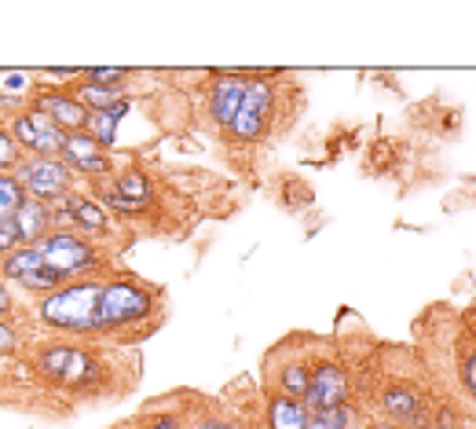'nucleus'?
Here are the masks:
<instances>
[{"instance_id": "6e6552de", "label": "nucleus", "mask_w": 476, "mask_h": 429, "mask_svg": "<svg viewBox=\"0 0 476 429\" xmlns=\"http://www.w3.org/2000/svg\"><path fill=\"white\" fill-rule=\"evenodd\" d=\"M246 100V77L242 73H217L213 81V96H209V114L217 125L231 129L238 118V107Z\"/></svg>"}, {"instance_id": "6ab92c4d", "label": "nucleus", "mask_w": 476, "mask_h": 429, "mask_svg": "<svg viewBox=\"0 0 476 429\" xmlns=\"http://www.w3.org/2000/svg\"><path fill=\"white\" fill-rule=\"evenodd\" d=\"M348 425H352V407H348V404H337V407H330V411L312 414L305 429H348Z\"/></svg>"}, {"instance_id": "f8f14e48", "label": "nucleus", "mask_w": 476, "mask_h": 429, "mask_svg": "<svg viewBox=\"0 0 476 429\" xmlns=\"http://www.w3.org/2000/svg\"><path fill=\"white\" fill-rule=\"evenodd\" d=\"M12 220H15V228H19V242H26V246L44 242L48 231H52V210H48L44 202H37V199H26V202L15 210Z\"/></svg>"}, {"instance_id": "2eb2a0df", "label": "nucleus", "mask_w": 476, "mask_h": 429, "mask_svg": "<svg viewBox=\"0 0 476 429\" xmlns=\"http://www.w3.org/2000/svg\"><path fill=\"white\" fill-rule=\"evenodd\" d=\"M129 114V103L121 100L118 107H111V111H95V114H88V136L95 140V143H100L103 151L107 147H114V136H118V122Z\"/></svg>"}, {"instance_id": "20e7f679", "label": "nucleus", "mask_w": 476, "mask_h": 429, "mask_svg": "<svg viewBox=\"0 0 476 429\" xmlns=\"http://www.w3.org/2000/svg\"><path fill=\"white\" fill-rule=\"evenodd\" d=\"M15 180L34 199H66V191H70V165L59 161V158H30L26 165H19Z\"/></svg>"}, {"instance_id": "a878e982", "label": "nucleus", "mask_w": 476, "mask_h": 429, "mask_svg": "<svg viewBox=\"0 0 476 429\" xmlns=\"http://www.w3.org/2000/svg\"><path fill=\"white\" fill-rule=\"evenodd\" d=\"M199 429H235V425H228V422H202Z\"/></svg>"}, {"instance_id": "9b49d317", "label": "nucleus", "mask_w": 476, "mask_h": 429, "mask_svg": "<svg viewBox=\"0 0 476 429\" xmlns=\"http://www.w3.org/2000/svg\"><path fill=\"white\" fill-rule=\"evenodd\" d=\"M147 195H151V188H147V173H140V169H129V173L118 177L114 188L103 191L107 206L118 210V213H129V217L147 210Z\"/></svg>"}, {"instance_id": "ddd939ff", "label": "nucleus", "mask_w": 476, "mask_h": 429, "mask_svg": "<svg viewBox=\"0 0 476 429\" xmlns=\"http://www.w3.org/2000/svg\"><path fill=\"white\" fill-rule=\"evenodd\" d=\"M267 422H271V429H305L308 425V407L294 396L275 393L267 400Z\"/></svg>"}, {"instance_id": "4be33fe9", "label": "nucleus", "mask_w": 476, "mask_h": 429, "mask_svg": "<svg viewBox=\"0 0 476 429\" xmlns=\"http://www.w3.org/2000/svg\"><path fill=\"white\" fill-rule=\"evenodd\" d=\"M15 242H19V228H15L12 217H5L0 220V249H12Z\"/></svg>"}, {"instance_id": "aec40b11", "label": "nucleus", "mask_w": 476, "mask_h": 429, "mask_svg": "<svg viewBox=\"0 0 476 429\" xmlns=\"http://www.w3.org/2000/svg\"><path fill=\"white\" fill-rule=\"evenodd\" d=\"M26 202V191L15 177H0V220L5 217H15V210Z\"/></svg>"}, {"instance_id": "bb28decb", "label": "nucleus", "mask_w": 476, "mask_h": 429, "mask_svg": "<svg viewBox=\"0 0 476 429\" xmlns=\"http://www.w3.org/2000/svg\"><path fill=\"white\" fill-rule=\"evenodd\" d=\"M5 308H8V294H5V290H0V312H5Z\"/></svg>"}, {"instance_id": "1a4fd4ad", "label": "nucleus", "mask_w": 476, "mask_h": 429, "mask_svg": "<svg viewBox=\"0 0 476 429\" xmlns=\"http://www.w3.org/2000/svg\"><path fill=\"white\" fill-rule=\"evenodd\" d=\"M63 158H66V165L81 169V173H95V177L111 173V158L88 132H66L63 136Z\"/></svg>"}, {"instance_id": "a211bd4d", "label": "nucleus", "mask_w": 476, "mask_h": 429, "mask_svg": "<svg viewBox=\"0 0 476 429\" xmlns=\"http://www.w3.org/2000/svg\"><path fill=\"white\" fill-rule=\"evenodd\" d=\"M81 100L92 107L88 114H95V111H111V107H118L121 103V96H118V89H100V84H81Z\"/></svg>"}, {"instance_id": "dca6fc26", "label": "nucleus", "mask_w": 476, "mask_h": 429, "mask_svg": "<svg viewBox=\"0 0 476 429\" xmlns=\"http://www.w3.org/2000/svg\"><path fill=\"white\" fill-rule=\"evenodd\" d=\"M41 268H44V261H41V249L37 246H23V249L8 253V261H5V276L15 279V283H26Z\"/></svg>"}, {"instance_id": "b1692460", "label": "nucleus", "mask_w": 476, "mask_h": 429, "mask_svg": "<svg viewBox=\"0 0 476 429\" xmlns=\"http://www.w3.org/2000/svg\"><path fill=\"white\" fill-rule=\"evenodd\" d=\"M8 349H15V334H12V327L0 323V353H8Z\"/></svg>"}, {"instance_id": "c85d7f7f", "label": "nucleus", "mask_w": 476, "mask_h": 429, "mask_svg": "<svg viewBox=\"0 0 476 429\" xmlns=\"http://www.w3.org/2000/svg\"><path fill=\"white\" fill-rule=\"evenodd\" d=\"M469 334H472V337H476V327H472V330H469Z\"/></svg>"}, {"instance_id": "5701e85b", "label": "nucleus", "mask_w": 476, "mask_h": 429, "mask_svg": "<svg viewBox=\"0 0 476 429\" xmlns=\"http://www.w3.org/2000/svg\"><path fill=\"white\" fill-rule=\"evenodd\" d=\"M125 70H88V84H103V81H121Z\"/></svg>"}, {"instance_id": "7ed1b4c3", "label": "nucleus", "mask_w": 476, "mask_h": 429, "mask_svg": "<svg viewBox=\"0 0 476 429\" xmlns=\"http://www.w3.org/2000/svg\"><path fill=\"white\" fill-rule=\"evenodd\" d=\"M37 249H41V261L52 272H59L63 279H73V276H81L95 265V249L77 235H59L55 231L44 242H37Z\"/></svg>"}, {"instance_id": "cd10ccee", "label": "nucleus", "mask_w": 476, "mask_h": 429, "mask_svg": "<svg viewBox=\"0 0 476 429\" xmlns=\"http://www.w3.org/2000/svg\"><path fill=\"white\" fill-rule=\"evenodd\" d=\"M370 429H396V425H370Z\"/></svg>"}, {"instance_id": "393cba45", "label": "nucleus", "mask_w": 476, "mask_h": 429, "mask_svg": "<svg viewBox=\"0 0 476 429\" xmlns=\"http://www.w3.org/2000/svg\"><path fill=\"white\" fill-rule=\"evenodd\" d=\"M147 429H180V422L176 418H154Z\"/></svg>"}, {"instance_id": "423d86ee", "label": "nucleus", "mask_w": 476, "mask_h": 429, "mask_svg": "<svg viewBox=\"0 0 476 429\" xmlns=\"http://www.w3.org/2000/svg\"><path fill=\"white\" fill-rule=\"evenodd\" d=\"M15 143L26 147L34 158H55L63 151V132L41 111H26L15 122Z\"/></svg>"}, {"instance_id": "f257e3e1", "label": "nucleus", "mask_w": 476, "mask_h": 429, "mask_svg": "<svg viewBox=\"0 0 476 429\" xmlns=\"http://www.w3.org/2000/svg\"><path fill=\"white\" fill-rule=\"evenodd\" d=\"M154 316H158V287H147L132 276H121V279H111L103 287L95 330L111 334V337H118V334L129 337V330H136V337H143L151 330L147 319H154Z\"/></svg>"}, {"instance_id": "f03ea898", "label": "nucleus", "mask_w": 476, "mask_h": 429, "mask_svg": "<svg viewBox=\"0 0 476 429\" xmlns=\"http://www.w3.org/2000/svg\"><path fill=\"white\" fill-rule=\"evenodd\" d=\"M100 297H103V283H92V279L70 283L55 290L52 297H44L41 319L66 334H92L95 319H100Z\"/></svg>"}, {"instance_id": "9d476101", "label": "nucleus", "mask_w": 476, "mask_h": 429, "mask_svg": "<svg viewBox=\"0 0 476 429\" xmlns=\"http://www.w3.org/2000/svg\"><path fill=\"white\" fill-rule=\"evenodd\" d=\"M37 111L66 136V132H84L88 125V107L77 103L73 96H63V93H44L37 96Z\"/></svg>"}, {"instance_id": "39448f33", "label": "nucleus", "mask_w": 476, "mask_h": 429, "mask_svg": "<svg viewBox=\"0 0 476 429\" xmlns=\"http://www.w3.org/2000/svg\"><path fill=\"white\" fill-rule=\"evenodd\" d=\"M271 96H275V89H271L264 77L246 81V100H242L238 118H235V125H231V132H235L238 140H253V136L264 132V125H267V118H271Z\"/></svg>"}, {"instance_id": "412c9836", "label": "nucleus", "mask_w": 476, "mask_h": 429, "mask_svg": "<svg viewBox=\"0 0 476 429\" xmlns=\"http://www.w3.org/2000/svg\"><path fill=\"white\" fill-rule=\"evenodd\" d=\"M8 165H19V143L0 129V169H8Z\"/></svg>"}, {"instance_id": "0eeeda50", "label": "nucleus", "mask_w": 476, "mask_h": 429, "mask_svg": "<svg viewBox=\"0 0 476 429\" xmlns=\"http://www.w3.org/2000/svg\"><path fill=\"white\" fill-rule=\"evenodd\" d=\"M308 407L319 411H330L337 404H348V375L337 367V364H319L312 375H308V393H305Z\"/></svg>"}, {"instance_id": "f3484780", "label": "nucleus", "mask_w": 476, "mask_h": 429, "mask_svg": "<svg viewBox=\"0 0 476 429\" xmlns=\"http://www.w3.org/2000/svg\"><path fill=\"white\" fill-rule=\"evenodd\" d=\"M385 407H389V414L400 418V422H422V404H418V396H414L411 389H403V385H393V389L385 393Z\"/></svg>"}, {"instance_id": "4468645a", "label": "nucleus", "mask_w": 476, "mask_h": 429, "mask_svg": "<svg viewBox=\"0 0 476 429\" xmlns=\"http://www.w3.org/2000/svg\"><path fill=\"white\" fill-rule=\"evenodd\" d=\"M66 217L77 224V228H84V231H92V235H107V213L100 210V202H92V199H84V195H73V199H66Z\"/></svg>"}]
</instances>
